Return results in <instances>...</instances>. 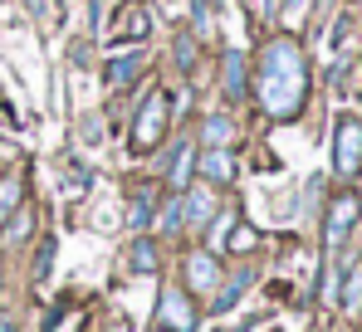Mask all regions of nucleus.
<instances>
[{
    "label": "nucleus",
    "instance_id": "obj_1",
    "mask_svg": "<svg viewBox=\"0 0 362 332\" xmlns=\"http://www.w3.org/2000/svg\"><path fill=\"white\" fill-rule=\"evenodd\" d=\"M259 103L269 117H294L303 103V64L289 40L264 45L259 54Z\"/></svg>",
    "mask_w": 362,
    "mask_h": 332
},
{
    "label": "nucleus",
    "instance_id": "obj_2",
    "mask_svg": "<svg viewBox=\"0 0 362 332\" xmlns=\"http://www.w3.org/2000/svg\"><path fill=\"white\" fill-rule=\"evenodd\" d=\"M167 122H172V98H167V88H152V93L137 103V117H132V137H127V147H132L137 157L157 152V147H162V137H167Z\"/></svg>",
    "mask_w": 362,
    "mask_h": 332
},
{
    "label": "nucleus",
    "instance_id": "obj_3",
    "mask_svg": "<svg viewBox=\"0 0 362 332\" xmlns=\"http://www.w3.org/2000/svg\"><path fill=\"white\" fill-rule=\"evenodd\" d=\"M147 35H152V10H147L142 0L118 5V15H113V45H137V40H147Z\"/></svg>",
    "mask_w": 362,
    "mask_h": 332
},
{
    "label": "nucleus",
    "instance_id": "obj_4",
    "mask_svg": "<svg viewBox=\"0 0 362 332\" xmlns=\"http://www.w3.org/2000/svg\"><path fill=\"white\" fill-rule=\"evenodd\" d=\"M157 318H162V328H167V332H191V328H196V313H191V303H186L181 288H162V298H157Z\"/></svg>",
    "mask_w": 362,
    "mask_h": 332
},
{
    "label": "nucleus",
    "instance_id": "obj_5",
    "mask_svg": "<svg viewBox=\"0 0 362 332\" xmlns=\"http://www.w3.org/2000/svg\"><path fill=\"white\" fill-rule=\"evenodd\" d=\"M196 171H201L211 186H230V181H235V157H230V147H201V152H196Z\"/></svg>",
    "mask_w": 362,
    "mask_h": 332
},
{
    "label": "nucleus",
    "instance_id": "obj_6",
    "mask_svg": "<svg viewBox=\"0 0 362 332\" xmlns=\"http://www.w3.org/2000/svg\"><path fill=\"white\" fill-rule=\"evenodd\" d=\"M186 283L196 288V293H216V283H221V259L216 254H186Z\"/></svg>",
    "mask_w": 362,
    "mask_h": 332
},
{
    "label": "nucleus",
    "instance_id": "obj_7",
    "mask_svg": "<svg viewBox=\"0 0 362 332\" xmlns=\"http://www.w3.org/2000/svg\"><path fill=\"white\" fill-rule=\"evenodd\" d=\"M137 69H142V54H137V49H122V54H113L103 64V83L118 93V88H127V83L137 78Z\"/></svg>",
    "mask_w": 362,
    "mask_h": 332
},
{
    "label": "nucleus",
    "instance_id": "obj_8",
    "mask_svg": "<svg viewBox=\"0 0 362 332\" xmlns=\"http://www.w3.org/2000/svg\"><path fill=\"white\" fill-rule=\"evenodd\" d=\"M211 215H216L211 191H201V186H196V191H186V196H181V220L191 225V230H206V225H211Z\"/></svg>",
    "mask_w": 362,
    "mask_h": 332
},
{
    "label": "nucleus",
    "instance_id": "obj_9",
    "mask_svg": "<svg viewBox=\"0 0 362 332\" xmlns=\"http://www.w3.org/2000/svg\"><path fill=\"white\" fill-rule=\"evenodd\" d=\"M191 171H196V142H177L172 166H167V186L172 191H186L191 186Z\"/></svg>",
    "mask_w": 362,
    "mask_h": 332
},
{
    "label": "nucleus",
    "instance_id": "obj_10",
    "mask_svg": "<svg viewBox=\"0 0 362 332\" xmlns=\"http://www.w3.org/2000/svg\"><path fill=\"white\" fill-rule=\"evenodd\" d=\"M127 269H132V274H157V269H162V249H157V239H132V249H127Z\"/></svg>",
    "mask_w": 362,
    "mask_h": 332
},
{
    "label": "nucleus",
    "instance_id": "obj_11",
    "mask_svg": "<svg viewBox=\"0 0 362 332\" xmlns=\"http://www.w3.org/2000/svg\"><path fill=\"white\" fill-rule=\"evenodd\" d=\"M358 157H362V127L343 122V132H338V171H358Z\"/></svg>",
    "mask_w": 362,
    "mask_h": 332
},
{
    "label": "nucleus",
    "instance_id": "obj_12",
    "mask_svg": "<svg viewBox=\"0 0 362 332\" xmlns=\"http://www.w3.org/2000/svg\"><path fill=\"white\" fill-rule=\"evenodd\" d=\"M230 137H235V122L226 112L201 117V147H230Z\"/></svg>",
    "mask_w": 362,
    "mask_h": 332
},
{
    "label": "nucleus",
    "instance_id": "obj_13",
    "mask_svg": "<svg viewBox=\"0 0 362 332\" xmlns=\"http://www.w3.org/2000/svg\"><path fill=\"white\" fill-rule=\"evenodd\" d=\"M221 83H226V98H230V103H235V98H245V54H240V49H226Z\"/></svg>",
    "mask_w": 362,
    "mask_h": 332
},
{
    "label": "nucleus",
    "instance_id": "obj_14",
    "mask_svg": "<svg viewBox=\"0 0 362 332\" xmlns=\"http://www.w3.org/2000/svg\"><path fill=\"white\" fill-rule=\"evenodd\" d=\"M127 225H132V230H147V225H152V191H137V196H132Z\"/></svg>",
    "mask_w": 362,
    "mask_h": 332
},
{
    "label": "nucleus",
    "instance_id": "obj_15",
    "mask_svg": "<svg viewBox=\"0 0 362 332\" xmlns=\"http://www.w3.org/2000/svg\"><path fill=\"white\" fill-rule=\"evenodd\" d=\"M20 211V176H5L0 181V225H5V215H15Z\"/></svg>",
    "mask_w": 362,
    "mask_h": 332
},
{
    "label": "nucleus",
    "instance_id": "obj_16",
    "mask_svg": "<svg viewBox=\"0 0 362 332\" xmlns=\"http://www.w3.org/2000/svg\"><path fill=\"white\" fill-rule=\"evenodd\" d=\"M226 249H230V254H250V249H255V230H250V225H230Z\"/></svg>",
    "mask_w": 362,
    "mask_h": 332
},
{
    "label": "nucleus",
    "instance_id": "obj_17",
    "mask_svg": "<svg viewBox=\"0 0 362 332\" xmlns=\"http://www.w3.org/2000/svg\"><path fill=\"white\" fill-rule=\"evenodd\" d=\"M191 10H196V30L211 35L216 30V0H191Z\"/></svg>",
    "mask_w": 362,
    "mask_h": 332
},
{
    "label": "nucleus",
    "instance_id": "obj_18",
    "mask_svg": "<svg viewBox=\"0 0 362 332\" xmlns=\"http://www.w3.org/2000/svg\"><path fill=\"white\" fill-rule=\"evenodd\" d=\"M245 288H250V274L230 278V288H226V293H216V313H226V308H230V303H235V298H240Z\"/></svg>",
    "mask_w": 362,
    "mask_h": 332
},
{
    "label": "nucleus",
    "instance_id": "obj_19",
    "mask_svg": "<svg viewBox=\"0 0 362 332\" xmlns=\"http://www.w3.org/2000/svg\"><path fill=\"white\" fill-rule=\"evenodd\" d=\"M25 235H30V215H25V211H15V220L5 225V244H20Z\"/></svg>",
    "mask_w": 362,
    "mask_h": 332
},
{
    "label": "nucleus",
    "instance_id": "obj_20",
    "mask_svg": "<svg viewBox=\"0 0 362 332\" xmlns=\"http://www.w3.org/2000/svg\"><path fill=\"white\" fill-rule=\"evenodd\" d=\"M162 230L172 235V230H181V201H172L167 211H162Z\"/></svg>",
    "mask_w": 362,
    "mask_h": 332
},
{
    "label": "nucleus",
    "instance_id": "obj_21",
    "mask_svg": "<svg viewBox=\"0 0 362 332\" xmlns=\"http://www.w3.org/2000/svg\"><path fill=\"white\" fill-rule=\"evenodd\" d=\"M191 59H196V49H191V40H177V64H181V69H186V73L196 69Z\"/></svg>",
    "mask_w": 362,
    "mask_h": 332
},
{
    "label": "nucleus",
    "instance_id": "obj_22",
    "mask_svg": "<svg viewBox=\"0 0 362 332\" xmlns=\"http://www.w3.org/2000/svg\"><path fill=\"white\" fill-rule=\"evenodd\" d=\"M49 264H54V239H45V249H40V269H35V274L45 278V274H49Z\"/></svg>",
    "mask_w": 362,
    "mask_h": 332
},
{
    "label": "nucleus",
    "instance_id": "obj_23",
    "mask_svg": "<svg viewBox=\"0 0 362 332\" xmlns=\"http://www.w3.org/2000/svg\"><path fill=\"white\" fill-rule=\"evenodd\" d=\"M255 5V15H269V0H250Z\"/></svg>",
    "mask_w": 362,
    "mask_h": 332
},
{
    "label": "nucleus",
    "instance_id": "obj_24",
    "mask_svg": "<svg viewBox=\"0 0 362 332\" xmlns=\"http://www.w3.org/2000/svg\"><path fill=\"white\" fill-rule=\"evenodd\" d=\"M0 332H15V323H10V318H0Z\"/></svg>",
    "mask_w": 362,
    "mask_h": 332
},
{
    "label": "nucleus",
    "instance_id": "obj_25",
    "mask_svg": "<svg viewBox=\"0 0 362 332\" xmlns=\"http://www.w3.org/2000/svg\"><path fill=\"white\" fill-rule=\"evenodd\" d=\"M157 332H167V328H157Z\"/></svg>",
    "mask_w": 362,
    "mask_h": 332
}]
</instances>
